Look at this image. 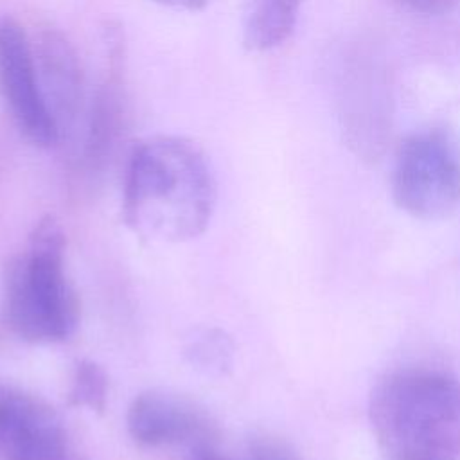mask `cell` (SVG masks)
Segmentation results:
<instances>
[{
	"label": "cell",
	"instance_id": "1",
	"mask_svg": "<svg viewBox=\"0 0 460 460\" xmlns=\"http://www.w3.org/2000/svg\"><path fill=\"white\" fill-rule=\"evenodd\" d=\"M216 205V178L203 149L178 135H155L129 153L122 216L140 237L181 243L198 237Z\"/></svg>",
	"mask_w": 460,
	"mask_h": 460
},
{
	"label": "cell",
	"instance_id": "8",
	"mask_svg": "<svg viewBox=\"0 0 460 460\" xmlns=\"http://www.w3.org/2000/svg\"><path fill=\"white\" fill-rule=\"evenodd\" d=\"M31 43L45 102L63 138L84 115L86 84L81 59L70 40L54 27H41Z\"/></svg>",
	"mask_w": 460,
	"mask_h": 460
},
{
	"label": "cell",
	"instance_id": "4",
	"mask_svg": "<svg viewBox=\"0 0 460 460\" xmlns=\"http://www.w3.org/2000/svg\"><path fill=\"white\" fill-rule=\"evenodd\" d=\"M392 196L408 214L438 219L460 205V149L440 128L408 135L397 147Z\"/></svg>",
	"mask_w": 460,
	"mask_h": 460
},
{
	"label": "cell",
	"instance_id": "12",
	"mask_svg": "<svg viewBox=\"0 0 460 460\" xmlns=\"http://www.w3.org/2000/svg\"><path fill=\"white\" fill-rule=\"evenodd\" d=\"M248 460H298V456L284 440L262 435L252 440Z\"/></svg>",
	"mask_w": 460,
	"mask_h": 460
},
{
	"label": "cell",
	"instance_id": "11",
	"mask_svg": "<svg viewBox=\"0 0 460 460\" xmlns=\"http://www.w3.org/2000/svg\"><path fill=\"white\" fill-rule=\"evenodd\" d=\"M108 399V379L104 370L90 361L81 359L74 367L70 390H68V402L77 408H88L92 411H104Z\"/></svg>",
	"mask_w": 460,
	"mask_h": 460
},
{
	"label": "cell",
	"instance_id": "10",
	"mask_svg": "<svg viewBox=\"0 0 460 460\" xmlns=\"http://www.w3.org/2000/svg\"><path fill=\"white\" fill-rule=\"evenodd\" d=\"M302 0H246L241 22L243 45L253 52L282 45L293 32Z\"/></svg>",
	"mask_w": 460,
	"mask_h": 460
},
{
	"label": "cell",
	"instance_id": "13",
	"mask_svg": "<svg viewBox=\"0 0 460 460\" xmlns=\"http://www.w3.org/2000/svg\"><path fill=\"white\" fill-rule=\"evenodd\" d=\"M404 7L420 14H442L451 11L460 0H399Z\"/></svg>",
	"mask_w": 460,
	"mask_h": 460
},
{
	"label": "cell",
	"instance_id": "15",
	"mask_svg": "<svg viewBox=\"0 0 460 460\" xmlns=\"http://www.w3.org/2000/svg\"><path fill=\"white\" fill-rule=\"evenodd\" d=\"M190 455L185 460H226L225 456H221L212 446H203V447H196L189 451Z\"/></svg>",
	"mask_w": 460,
	"mask_h": 460
},
{
	"label": "cell",
	"instance_id": "3",
	"mask_svg": "<svg viewBox=\"0 0 460 460\" xmlns=\"http://www.w3.org/2000/svg\"><path fill=\"white\" fill-rule=\"evenodd\" d=\"M79 314L81 304L65 270L63 230L45 216L7 268L5 320L22 340L54 343L75 331Z\"/></svg>",
	"mask_w": 460,
	"mask_h": 460
},
{
	"label": "cell",
	"instance_id": "16",
	"mask_svg": "<svg viewBox=\"0 0 460 460\" xmlns=\"http://www.w3.org/2000/svg\"><path fill=\"white\" fill-rule=\"evenodd\" d=\"M65 460H84V458H81V456H77V455H75V453H70V455H68V456H66V458H65Z\"/></svg>",
	"mask_w": 460,
	"mask_h": 460
},
{
	"label": "cell",
	"instance_id": "7",
	"mask_svg": "<svg viewBox=\"0 0 460 460\" xmlns=\"http://www.w3.org/2000/svg\"><path fill=\"white\" fill-rule=\"evenodd\" d=\"M128 431L146 447L189 449L212 446L216 428L208 415L189 399L160 390L138 394L128 410Z\"/></svg>",
	"mask_w": 460,
	"mask_h": 460
},
{
	"label": "cell",
	"instance_id": "9",
	"mask_svg": "<svg viewBox=\"0 0 460 460\" xmlns=\"http://www.w3.org/2000/svg\"><path fill=\"white\" fill-rule=\"evenodd\" d=\"M122 40L117 31L106 38V70L97 86L86 117L83 158L95 167L104 162L115 147L124 126V88H122Z\"/></svg>",
	"mask_w": 460,
	"mask_h": 460
},
{
	"label": "cell",
	"instance_id": "5",
	"mask_svg": "<svg viewBox=\"0 0 460 460\" xmlns=\"http://www.w3.org/2000/svg\"><path fill=\"white\" fill-rule=\"evenodd\" d=\"M0 95L29 144L49 149L61 142L40 86L31 36L13 16L0 18Z\"/></svg>",
	"mask_w": 460,
	"mask_h": 460
},
{
	"label": "cell",
	"instance_id": "14",
	"mask_svg": "<svg viewBox=\"0 0 460 460\" xmlns=\"http://www.w3.org/2000/svg\"><path fill=\"white\" fill-rule=\"evenodd\" d=\"M155 4H160L164 7H171V9H181V11H201L205 9L208 0H153Z\"/></svg>",
	"mask_w": 460,
	"mask_h": 460
},
{
	"label": "cell",
	"instance_id": "2",
	"mask_svg": "<svg viewBox=\"0 0 460 460\" xmlns=\"http://www.w3.org/2000/svg\"><path fill=\"white\" fill-rule=\"evenodd\" d=\"M370 424L388 460H456L460 379L406 368L386 374L370 394Z\"/></svg>",
	"mask_w": 460,
	"mask_h": 460
},
{
	"label": "cell",
	"instance_id": "6",
	"mask_svg": "<svg viewBox=\"0 0 460 460\" xmlns=\"http://www.w3.org/2000/svg\"><path fill=\"white\" fill-rule=\"evenodd\" d=\"M70 453L66 431L52 406L0 385V460H65Z\"/></svg>",
	"mask_w": 460,
	"mask_h": 460
}]
</instances>
